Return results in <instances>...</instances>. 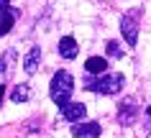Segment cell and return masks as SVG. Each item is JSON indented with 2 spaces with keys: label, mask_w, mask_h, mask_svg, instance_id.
<instances>
[{
  "label": "cell",
  "mask_w": 151,
  "mask_h": 138,
  "mask_svg": "<svg viewBox=\"0 0 151 138\" xmlns=\"http://www.w3.org/2000/svg\"><path fill=\"white\" fill-rule=\"evenodd\" d=\"M123 84H126V77L120 72H105V74L85 79V87L90 92H97V95H118L123 89Z\"/></svg>",
  "instance_id": "6da1fadb"
},
{
  "label": "cell",
  "mask_w": 151,
  "mask_h": 138,
  "mask_svg": "<svg viewBox=\"0 0 151 138\" xmlns=\"http://www.w3.org/2000/svg\"><path fill=\"white\" fill-rule=\"evenodd\" d=\"M56 51H59V56H62V59H74L77 54H80V46H77L74 36H62V39H59Z\"/></svg>",
  "instance_id": "52a82bcc"
},
{
  "label": "cell",
  "mask_w": 151,
  "mask_h": 138,
  "mask_svg": "<svg viewBox=\"0 0 151 138\" xmlns=\"http://www.w3.org/2000/svg\"><path fill=\"white\" fill-rule=\"evenodd\" d=\"M10 8V0H0V13H3V10H8Z\"/></svg>",
  "instance_id": "5bb4252c"
},
{
  "label": "cell",
  "mask_w": 151,
  "mask_h": 138,
  "mask_svg": "<svg viewBox=\"0 0 151 138\" xmlns=\"http://www.w3.org/2000/svg\"><path fill=\"white\" fill-rule=\"evenodd\" d=\"M59 115H62L64 120H69V123H80V120H85L87 107L82 105V102H67V105L59 107Z\"/></svg>",
  "instance_id": "8992f818"
},
{
  "label": "cell",
  "mask_w": 151,
  "mask_h": 138,
  "mask_svg": "<svg viewBox=\"0 0 151 138\" xmlns=\"http://www.w3.org/2000/svg\"><path fill=\"white\" fill-rule=\"evenodd\" d=\"M138 115H141V107L136 105L131 97H126V100L118 105V123L123 125V128H131V125H136Z\"/></svg>",
  "instance_id": "277c9868"
},
{
  "label": "cell",
  "mask_w": 151,
  "mask_h": 138,
  "mask_svg": "<svg viewBox=\"0 0 151 138\" xmlns=\"http://www.w3.org/2000/svg\"><path fill=\"white\" fill-rule=\"evenodd\" d=\"M72 92H74V77H72L67 69H59V72L51 77V82H49V95H51V100L56 102V107L67 105L72 100Z\"/></svg>",
  "instance_id": "7a4b0ae2"
},
{
  "label": "cell",
  "mask_w": 151,
  "mask_h": 138,
  "mask_svg": "<svg viewBox=\"0 0 151 138\" xmlns=\"http://www.w3.org/2000/svg\"><path fill=\"white\" fill-rule=\"evenodd\" d=\"M13 56V54H5V56H0V84H3V77H5V72H8V59Z\"/></svg>",
  "instance_id": "4fadbf2b"
},
{
  "label": "cell",
  "mask_w": 151,
  "mask_h": 138,
  "mask_svg": "<svg viewBox=\"0 0 151 138\" xmlns=\"http://www.w3.org/2000/svg\"><path fill=\"white\" fill-rule=\"evenodd\" d=\"M100 123H95V120H90V123H85V120H80V123H72V128H69V133L74 138H100Z\"/></svg>",
  "instance_id": "5b68a950"
},
{
  "label": "cell",
  "mask_w": 151,
  "mask_h": 138,
  "mask_svg": "<svg viewBox=\"0 0 151 138\" xmlns=\"http://www.w3.org/2000/svg\"><path fill=\"white\" fill-rule=\"evenodd\" d=\"M105 54H108V59H120L123 56V46L118 41H108L105 44Z\"/></svg>",
  "instance_id": "7c38bea8"
},
{
  "label": "cell",
  "mask_w": 151,
  "mask_h": 138,
  "mask_svg": "<svg viewBox=\"0 0 151 138\" xmlns=\"http://www.w3.org/2000/svg\"><path fill=\"white\" fill-rule=\"evenodd\" d=\"M146 115H149V118H151V105H149V107H146Z\"/></svg>",
  "instance_id": "2e32d148"
},
{
  "label": "cell",
  "mask_w": 151,
  "mask_h": 138,
  "mask_svg": "<svg viewBox=\"0 0 151 138\" xmlns=\"http://www.w3.org/2000/svg\"><path fill=\"white\" fill-rule=\"evenodd\" d=\"M85 69H87V74H92V77L105 74L108 72V59L105 56H90L87 61H85Z\"/></svg>",
  "instance_id": "9c48e42d"
},
{
  "label": "cell",
  "mask_w": 151,
  "mask_h": 138,
  "mask_svg": "<svg viewBox=\"0 0 151 138\" xmlns=\"http://www.w3.org/2000/svg\"><path fill=\"white\" fill-rule=\"evenodd\" d=\"M16 18H18V13L13 8H8V10L0 13V36H8V33H10V28H13V23H16Z\"/></svg>",
  "instance_id": "30bf717a"
},
{
  "label": "cell",
  "mask_w": 151,
  "mask_h": 138,
  "mask_svg": "<svg viewBox=\"0 0 151 138\" xmlns=\"http://www.w3.org/2000/svg\"><path fill=\"white\" fill-rule=\"evenodd\" d=\"M3 100H5V84H0V105H3Z\"/></svg>",
  "instance_id": "9a60e30c"
},
{
  "label": "cell",
  "mask_w": 151,
  "mask_h": 138,
  "mask_svg": "<svg viewBox=\"0 0 151 138\" xmlns=\"http://www.w3.org/2000/svg\"><path fill=\"white\" fill-rule=\"evenodd\" d=\"M138 28H141V8L123 13V18H120V33H123L128 46L138 44Z\"/></svg>",
  "instance_id": "3957f363"
},
{
  "label": "cell",
  "mask_w": 151,
  "mask_h": 138,
  "mask_svg": "<svg viewBox=\"0 0 151 138\" xmlns=\"http://www.w3.org/2000/svg\"><path fill=\"white\" fill-rule=\"evenodd\" d=\"M28 97H31V87H28V84H16V87L10 89V100H13L16 105L26 102Z\"/></svg>",
  "instance_id": "8fae6325"
},
{
  "label": "cell",
  "mask_w": 151,
  "mask_h": 138,
  "mask_svg": "<svg viewBox=\"0 0 151 138\" xmlns=\"http://www.w3.org/2000/svg\"><path fill=\"white\" fill-rule=\"evenodd\" d=\"M41 64V46H31V51L23 56V72L26 74H36Z\"/></svg>",
  "instance_id": "ba28073f"
}]
</instances>
